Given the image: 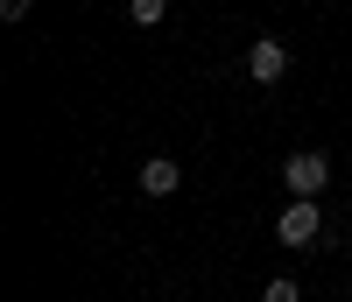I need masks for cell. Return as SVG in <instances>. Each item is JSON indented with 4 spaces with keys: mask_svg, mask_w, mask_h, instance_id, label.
I'll list each match as a JSON object with an SVG mask.
<instances>
[{
    "mask_svg": "<svg viewBox=\"0 0 352 302\" xmlns=\"http://www.w3.org/2000/svg\"><path fill=\"white\" fill-rule=\"evenodd\" d=\"M162 14H169L162 0H127V21H134V28H162Z\"/></svg>",
    "mask_w": 352,
    "mask_h": 302,
    "instance_id": "cell-6",
    "label": "cell"
},
{
    "mask_svg": "<svg viewBox=\"0 0 352 302\" xmlns=\"http://www.w3.org/2000/svg\"><path fill=\"white\" fill-rule=\"evenodd\" d=\"M282 190L289 197H324L331 190V155L324 148H296V155L282 162Z\"/></svg>",
    "mask_w": 352,
    "mask_h": 302,
    "instance_id": "cell-2",
    "label": "cell"
},
{
    "mask_svg": "<svg viewBox=\"0 0 352 302\" xmlns=\"http://www.w3.org/2000/svg\"><path fill=\"white\" fill-rule=\"evenodd\" d=\"M134 183H141V197H176V190H184V169H176L169 155H148Z\"/></svg>",
    "mask_w": 352,
    "mask_h": 302,
    "instance_id": "cell-4",
    "label": "cell"
},
{
    "mask_svg": "<svg viewBox=\"0 0 352 302\" xmlns=\"http://www.w3.org/2000/svg\"><path fill=\"white\" fill-rule=\"evenodd\" d=\"M247 78H254V84H282V78H289V49H282L275 36L247 43Z\"/></svg>",
    "mask_w": 352,
    "mask_h": 302,
    "instance_id": "cell-3",
    "label": "cell"
},
{
    "mask_svg": "<svg viewBox=\"0 0 352 302\" xmlns=\"http://www.w3.org/2000/svg\"><path fill=\"white\" fill-rule=\"evenodd\" d=\"M261 302H303V281H296V275H268Z\"/></svg>",
    "mask_w": 352,
    "mask_h": 302,
    "instance_id": "cell-5",
    "label": "cell"
},
{
    "mask_svg": "<svg viewBox=\"0 0 352 302\" xmlns=\"http://www.w3.org/2000/svg\"><path fill=\"white\" fill-rule=\"evenodd\" d=\"M275 246H289V253L331 246V232H324V211H317V197H289V204H282V218H275Z\"/></svg>",
    "mask_w": 352,
    "mask_h": 302,
    "instance_id": "cell-1",
    "label": "cell"
},
{
    "mask_svg": "<svg viewBox=\"0 0 352 302\" xmlns=\"http://www.w3.org/2000/svg\"><path fill=\"white\" fill-rule=\"evenodd\" d=\"M28 8H36V0H0V21L14 28V21H28Z\"/></svg>",
    "mask_w": 352,
    "mask_h": 302,
    "instance_id": "cell-7",
    "label": "cell"
}]
</instances>
